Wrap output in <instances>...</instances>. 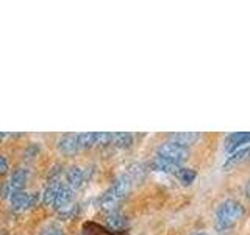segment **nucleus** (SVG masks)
<instances>
[{"mask_svg": "<svg viewBox=\"0 0 250 235\" xmlns=\"http://www.w3.org/2000/svg\"><path fill=\"white\" fill-rule=\"evenodd\" d=\"M83 231L86 235H114L111 231H108L106 227L100 226L97 223H84Z\"/></svg>", "mask_w": 250, "mask_h": 235, "instance_id": "obj_16", "label": "nucleus"}, {"mask_svg": "<svg viewBox=\"0 0 250 235\" xmlns=\"http://www.w3.org/2000/svg\"><path fill=\"white\" fill-rule=\"evenodd\" d=\"M246 215V207L239 201L227 199L216 210V227L219 231H229Z\"/></svg>", "mask_w": 250, "mask_h": 235, "instance_id": "obj_1", "label": "nucleus"}, {"mask_svg": "<svg viewBox=\"0 0 250 235\" xmlns=\"http://www.w3.org/2000/svg\"><path fill=\"white\" fill-rule=\"evenodd\" d=\"M250 143V132H234L225 138V151H236L242 144Z\"/></svg>", "mask_w": 250, "mask_h": 235, "instance_id": "obj_6", "label": "nucleus"}, {"mask_svg": "<svg viewBox=\"0 0 250 235\" xmlns=\"http://www.w3.org/2000/svg\"><path fill=\"white\" fill-rule=\"evenodd\" d=\"M58 147L62 154H74L78 151V135L75 133H66L58 141Z\"/></svg>", "mask_w": 250, "mask_h": 235, "instance_id": "obj_9", "label": "nucleus"}, {"mask_svg": "<svg viewBox=\"0 0 250 235\" xmlns=\"http://www.w3.org/2000/svg\"><path fill=\"white\" fill-rule=\"evenodd\" d=\"M247 159H250V146H246V147H239L236 149L227 162L224 163V168H231V166H236V164L246 162Z\"/></svg>", "mask_w": 250, "mask_h": 235, "instance_id": "obj_10", "label": "nucleus"}, {"mask_svg": "<svg viewBox=\"0 0 250 235\" xmlns=\"http://www.w3.org/2000/svg\"><path fill=\"white\" fill-rule=\"evenodd\" d=\"M27 182V172L25 169H18L16 172H13V176L10 177V180L2 187V196L3 198H13V196L18 191H23V187H25Z\"/></svg>", "mask_w": 250, "mask_h": 235, "instance_id": "obj_4", "label": "nucleus"}, {"mask_svg": "<svg viewBox=\"0 0 250 235\" xmlns=\"http://www.w3.org/2000/svg\"><path fill=\"white\" fill-rule=\"evenodd\" d=\"M5 138V133H2V132H0V140H3Z\"/></svg>", "mask_w": 250, "mask_h": 235, "instance_id": "obj_24", "label": "nucleus"}, {"mask_svg": "<svg viewBox=\"0 0 250 235\" xmlns=\"http://www.w3.org/2000/svg\"><path fill=\"white\" fill-rule=\"evenodd\" d=\"M111 135L109 132H96V146H106L111 143Z\"/></svg>", "mask_w": 250, "mask_h": 235, "instance_id": "obj_19", "label": "nucleus"}, {"mask_svg": "<svg viewBox=\"0 0 250 235\" xmlns=\"http://www.w3.org/2000/svg\"><path fill=\"white\" fill-rule=\"evenodd\" d=\"M8 171V162L3 155H0V174H5Z\"/></svg>", "mask_w": 250, "mask_h": 235, "instance_id": "obj_21", "label": "nucleus"}, {"mask_svg": "<svg viewBox=\"0 0 250 235\" xmlns=\"http://www.w3.org/2000/svg\"><path fill=\"white\" fill-rule=\"evenodd\" d=\"M72 199H74V190L67 185H62V188L58 191L57 198H55L52 206L55 209H62V207H66Z\"/></svg>", "mask_w": 250, "mask_h": 235, "instance_id": "obj_12", "label": "nucleus"}, {"mask_svg": "<svg viewBox=\"0 0 250 235\" xmlns=\"http://www.w3.org/2000/svg\"><path fill=\"white\" fill-rule=\"evenodd\" d=\"M42 235H64V234H62L61 227H58V226L52 224V226L47 227V229L44 231V234H42Z\"/></svg>", "mask_w": 250, "mask_h": 235, "instance_id": "obj_20", "label": "nucleus"}, {"mask_svg": "<svg viewBox=\"0 0 250 235\" xmlns=\"http://www.w3.org/2000/svg\"><path fill=\"white\" fill-rule=\"evenodd\" d=\"M111 143L117 147H128L133 143V135L128 132H116L111 135Z\"/></svg>", "mask_w": 250, "mask_h": 235, "instance_id": "obj_15", "label": "nucleus"}, {"mask_svg": "<svg viewBox=\"0 0 250 235\" xmlns=\"http://www.w3.org/2000/svg\"><path fill=\"white\" fill-rule=\"evenodd\" d=\"M88 177H89V174L83 168L72 166L67 171V182H69V187L72 188V190H74V188L82 187L86 180H88Z\"/></svg>", "mask_w": 250, "mask_h": 235, "instance_id": "obj_8", "label": "nucleus"}, {"mask_svg": "<svg viewBox=\"0 0 250 235\" xmlns=\"http://www.w3.org/2000/svg\"><path fill=\"white\" fill-rule=\"evenodd\" d=\"M153 168L158 169V171H163V172H174L175 174L180 168V164H175V163H172L166 159H163V157H160V155H156L155 160H153Z\"/></svg>", "mask_w": 250, "mask_h": 235, "instance_id": "obj_13", "label": "nucleus"}, {"mask_svg": "<svg viewBox=\"0 0 250 235\" xmlns=\"http://www.w3.org/2000/svg\"><path fill=\"white\" fill-rule=\"evenodd\" d=\"M62 185H64V184L60 182V180H55V182H52V184L44 190L42 201H44L45 204H53V201H55V198H57L58 191L62 188Z\"/></svg>", "mask_w": 250, "mask_h": 235, "instance_id": "obj_14", "label": "nucleus"}, {"mask_svg": "<svg viewBox=\"0 0 250 235\" xmlns=\"http://www.w3.org/2000/svg\"><path fill=\"white\" fill-rule=\"evenodd\" d=\"M96 146V132L80 133L78 135V149H89Z\"/></svg>", "mask_w": 250, "mask_h": 235, "instance_id": "obj_17", "label": "nucleus"}, {"mask_svg": "<svg viewBox=\"0 0 250 235\" xmlns=\"http://www.w3.org/2000/svg\"><path fill=\"white\" fill-rule=\"evenodd\" d=\"M246 194H247V198L250 199V180H249V184L246 187Z\"/></svg>", "mask_w": 250, "mask_h": 235, "instance_id": "obj_22", "label": "nucleus"}, {"mask_svg": "<svg viewBox=\"0 0 250 235\" xmlns=\"http://www.w3.org/2000/svg\"><path fill=\"white\" fill-rule=\"evenodd\" d=\"M192 235H209V234H205V232H195V234H192Z\"/></svg>", "mask_w": 250, "mask_h": 235, "instance_id": "obj_23", "label": "nucleus"}, {"mask_svg": "<svg viewBox=\"0 0 250 235\" xmlns=\"http://www.w3.org/2000/svg\"><path fill=\"white\" fill-rule=\"evenodd\" d=\"M38 196L36 194H30L25 191H18L13 198H11V206L16 212H23L30 207H33L36 204Z\"/></svg>", "mask_w": 250, "mask_h": 235, "instance_id": "obj_5", "label": "nucleus"}, {"mask_svg": "<svg viewBox=\"0 0 250 235\" xmlns=\"http://www.w3.org/2000/svg\"><path fill=\"white\" fill-rule=\"evenodd\" d=\"M131 190V179L128 176H122L116 180L113 187L102 196L100 199V207L105 212H114L119 207V204L127 198V194Z\"/></svg>", "mask_w": 250, "mask_h": 235, "instance_id": "obj_2", "label": "nucleus"}, {"mask_svg": "<svg viewBox=\"0 0 250 235\" xmlns=\"http://www.w3.org/2000/svg\"><path fill=\"white\" fill-rule=\"evenodd\" d=\"M177 174V177L182 180L183 184H186V185H189L191 182H194V179H195V171L194 169H191V168H182L180 166L178 168V171L175 172Z\"/></svg>", "mask_w": 250, "mask_h": 235, "instance_id": "obj_18", "label": "nucleus"}, {"mask_svg": "<svg viewBox=\"0 0 250 235\" xmlns=\"http://www.w3.org/2000/svg\"><path fill=\"white\" fill-rule=\"evenodd\" d=\"M106 224L108 231H122L127 227V216H125L122 212L119 210H114V212H109V213L106 215Z\"/></svg>", "mask_w": 250, "mask_h": 235, "instance_id": "obj_7", "label": "nucleus"}, {"mask_svg": "<svg viewBox=\"0 0 250 235\" xmlns=\"http://www.w3.org/2000/svg\"><path fill=\"white\" fill-rule=\"evenodd\" d=\"M199 138H200V133H195V132H178L170 135V141H174L177 144H182L185 147L194 144Z\"/></svg>", "mask_w": 250, "mask_h": 235, "instance_id": "obj_11", "label": "nucleus"}, {"mask_svg": "<svg viewBox=\"0 0 250 235\" xmlns=\"http://www.w3.org/2000/svg\"><path fill=\"white\" fill-rule=\"evenodd\" d=\"M158 155L175 164H182L189 157V149L182 144H177L174 141H167V143H163L158 147Z\"/></svg>", "mask_w": 250, "mask_h": 235, "instance_id": "obj_3", "label": "nucleus"}]
</instances>
